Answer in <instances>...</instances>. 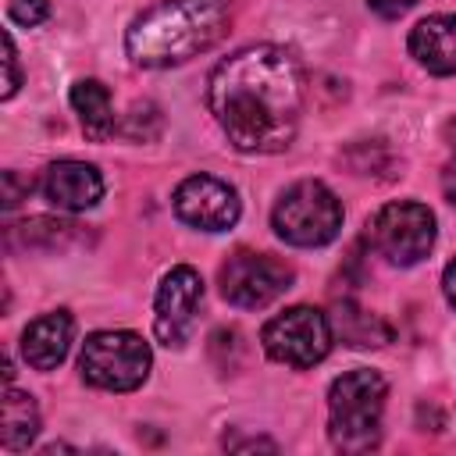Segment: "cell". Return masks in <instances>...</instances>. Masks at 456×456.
<instances>
[{
    "mask_svg": "<svg viewBox=\"0 0 456 456\" xmlns=\"http://www.w3.org/2000/svg\"><path fill=\"white\" fill-rule=\"evenodd\" d=\"M39 192L50 207L78 214V210H89L100 203L103 178L86 160H53V164H46V171L39 178Z\"/></svg>",
    "mask_w": 456,
    "mask_h": 456,
    "instance_id": "cell-11",
    "label": "cell"
},
{
    "mask_svg": "<svg viewBox=\"0 0 456 456\" xmlns=\"http://www.w3.org/2000/svg\"><path fill=\"white\" fill-rule=\"evenodd\" d=\"M78 121H82V132L96 142H103L118 125H114V103H110V89L100 82V78H78L68 93Z\"/></svg>",
    "mask_w": 456,
    "mask_h": 456,
    "instance_id": "cell-15",
    "label": "cell"
},
{
    "mask_svg": "<svg viewBox=\"0 0 456 456\" xmlns=\"http://www.w3.org/2000/svg\"><path fill=\"white\" fill-rule=\"evenodd\" d=\"M7 18L14 25H25V28H36L50 18V0H7Z\"/></svg>",
    "mask_w": 456,
    "mask_h": 456,
    "instance_id": "cell-17",
    "label": "cell"
},
{
    "mask_svg": "<svg viewBox=\"0 0 456 456\" xmlns=\"http://www.w3.org/2000/svg\"><path fill=\"white\" fill-rule=\"evenodd\" d=\"M271 228L281 242L299 249L328 246L342 232V200L317 178L292 182L271 210Z\"/></svg>",
    "mask_w": 456,
    "mask_h": 456,
    "instance_id": "cell-4",
    "label": "cell"
},
{
    "mask_svg": "<svg viewBox=\"0 0 456 456\" xmlns=\"http://www.w3.org/2000/svg\"><path fill=\"white\" fill-rule=\"evenodd\" d=\"M442 292H445V303L456 310V260H449L442 271Z\"/></svg>",
    "mask_w": 456,
    "mask_h": 456,
    "instance_id": "cell-21",
    "label": "cell"
},
{
    "mask_svg": "<svg viewBox=\"0 0 456 456\" xmlns=\"http://www.w3.org/2000/svg\"><path fill=\"white\" fill-rule=\"evenodd\" d=\"M292 281H296V271L285 260L271 253H256V249H235L217 271L221 296L239 310L271 306L278 296L292 289Z\"/></svg>",
    "mask_w": 456,
    "mask_h": 456,
    "instance_id": "cell-8",
    "label": "cell"
},
{
    "mask_svg": "<svg viewBox=\"0 0 456 456\" xmlns=\"http://www.w3.org/2000/svg\"><path fill=\"white\" fill-rule=\"evenodd\" d=\"M388 381L370 367H353L338 374L328 388V435L342 452H367L381 442Z\"/></svg>",
    "mask_w": 456,
    "mask_h": 456,
    "instance_id": "cell-3",
    "label": "cell"
},
{
    "mask_svg": "<svg viewBox=\"0 0 456 456\" xmlns=\"http://www.w3.org/2000/svg\"><path fill=\"white\" fill-rule=\"evenodd\" d=\"M71 338H75V321L68 310H50V314H39L36 321L25 324L21 331V356L28 367L36 370H53L68 349H71Z\"/></svg>",
    "mask_w": 456,
    "mask_h": 456,
    "instance_id": "cell-12",
    "label": "cell"
},
{
    "mask_svg": "<svg viewBox=\"0 0 456 456\" xmlns=\"http://www.w3.org/2000/svg\"><path fill=\"white\" fill-rule=\"evenodd\" d=\"M200 303H203V278L189 264L171 267L160 278L157 296H153V335H157V342H164L167 349H178L192 331Z\"/></svg>",
    "mask_w": 456,
    "mask_h": 456,
    "instance_id": "cell-9",
    "label": "cell"
},
{
    "mask_svg": "<svg viewBox=\"0 0 456 456\" xmlns=\"http://www.w3.org/2000/svg\"><path fill=\"white\" fill-rule=\"evenodd\" d=\"M232 0H160L125 28V53L139 68L185 64L228 36Z\"/></svg>",
    "mask_w": 456,
    "mask_h": 456,
    "instance_id": "cell-2",
    "label": "cell"
},
{
    "mask_svg": "<svg viewBox=\"0 0 456 456\" xmlns=\"http://www.w3.org/2000/svg\"><path fill=\"white\" fill-rule=\"evenodd\" d=\"M442 196L456 207V153H452V160L442 167Z\"/></svg>",
    "mask_w": 456,
    "mask_h": 456,
    "instance_id": "cell-20",
    "label": "cell"
},
{
    "mask_svg": "<svg viewBox=\"0 0 456 456\" xmlns=\"http://www.w3.org/2000/svg\"><path fill=\"white\" fill-rule=\"evenodd\" d=\"M445 135L452 139V150H456V121H449V125H445Z\"/></svg>",
    "mask_w": 456,
    "mask_h": 456,
    "instance_id": "cell-22",
    "label": "cell"
},
{
    "mask_svg": "<svg viewBox=\"0 0 456 456\" xmlns=\"http://www.w3.org/2000/svg\"><path fill=\"white\" fill-rule=\"evenodd\" d=\"M153 353L135 331H93L78 353V374L103 392H132L150 378Z\"/></svg>",
    "mask_w": 456,
    "mask_h": 456,
    "instance_id": "cell-5",
    "label": "cell"
},
{
    "mask_svg": "<svg viewBox=\"0 0 456 456\" xmlns=\"http://www.w3.org/2000/svg\"><path fill=\"white\" fill-rule=\"evenodd\" d=\"M0 445L7 452H21L32 445L39 435V410L28 392H18L11 381L4 385V403H0Z\"/></svg>",
    "mask_w": 456,
    "mask_h": 456,
    "instance_id": "cell-14",
    "label": "cell"
},
{
    "mask_svg": "<svg viewBox=\"0 0 456 456\" xmlns=\"http://www.w3.org/2000/svg\"><path fill=\"white\" fill-rule=\"evenodd\" d=\"M331 328H338L342 342L360 346V349H367V346H385V342L392 338V328H388L385 321L363 314V310L353 306V303H338V314H335Z\"/></svg>",
    "mask_w": 456,
    "mask_h": 456,
    "instance_id": "cell-16",
    "label": "cell"
},
{
    "mask_svg": "<svg viewBox=\"0 0 456 456\" xmlns=\"http://www.w3.org/2000/svg\"><path fill=\"white\" fill-rule=\"evenodd\" d=\"M367 7L381 18H403L410 7H417V0H367Z\"/></svg>",
    "mask_w": 456,
    "mask_h": 456,
    "instance_id": "cell-19",
    "label": "cell"
},
{
    "mask_svg": "<svg viewBox=\"0 0 456 456\" xmlns=\"http://www.w3.org/2000/svg\"><path fill=\"white\" fill-rule=\"evenodd\" d=\"M410 57L431 75H456V14H428L410 28Z\"/></svg>",
    "mask_w": 456,
    "mask_h": 456,
    "instance_id": "cell-13",
    "label": "cell"
},
{
    "mask_svg": "<svg viewBox=\"0 0 456 456\" xmlns=\"http://www.w3.org/2000/svg\"><path fill=\"white\" fill-rule=\"evenodd\" d=\"M171 207L178 221L200 232H228L242 214L239 192L214 175H189L185 182H178Z\"/></svg>",
    "mask_w": 456,
    "mask_h": 456,
    "instance_id": "cell-10",
    "label": "cell"
},
{
    "mask_svg": "<svg viewBox=\"0 0 456 456\" xmlns=\"http://www.w3.org/2000/svg\"><path fill=\"white\" fill-rule=\"evenodd\" d=\"M306 82L292 50L253 43L224 57L207 86V107L228 142L242 153H281L303 118Z\"/></svg>",
    "mask_w": 456,
    "mask_h": 456,
    "instance_id": "cell-1",
    "label": "cell"
},
{
    "mask_svg": "<svg viewBox=\"0 0 456 456\" xmlns=\"http://www.w3.org/2000/svg\"><path fill=\"white\" fill-rule=\"evenodd\" d=\"M367 242L392 267H413L435 246V214L417 200L385 203L367 221Z\"/></svg>",
    "mask_w": 456,
    "mask_h": 456,
    "instance_id": "cell-6",
    "label": "cell"
},
{
    "mask_svg": "<svg viewBox=\"0 0 456 456\" xmlns=\"http://www.w3.org/2000/svg\"><path fill=\"white\" fill-rule=\"evenodd\" d=\"M260 342L274 363L306 370L331 353L335 328H331V317L317 306H289L264 324Z\"/></svg>",
    "mask_w": 456,
    "mask_h": 456,
    "instance_id": "cell-7",
    "label": "cell"
},
{
    "mask_svg": "<svg viewBox=\"0 0 456 456\" xmlns=\"http://www.w3.org/2000/svg\"><path fill=\"white\" fill-rule=\"evenodd\" d=\"M4 89H0V96L4 100H11L14 93H18V86H21V68H18V50H14V39H11V32H4Z\"/></svg>",
    "mask_w": 456,
    "mask_h": 456,
    "instance_id": "cell-18",
    "label": "cell"
}]
</instances>
